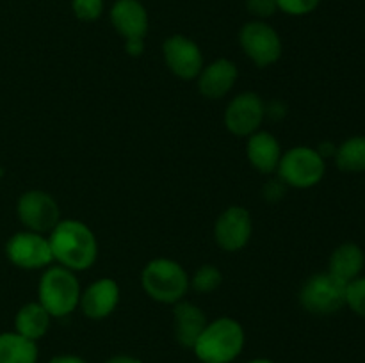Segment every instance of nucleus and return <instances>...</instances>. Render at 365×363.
Wrapping results in <instances>:
<instances>
[{
	"instance_id": "nucleus-25",
	"label": "nucleus",
	"mask_w": 365,
	"mask_h": 363,
	"mask_svg": "<svg viewBox=\"0 0 365 363\" xmlns=\"http://www.w3.org/2000/svg\"><path fill=\"white\" fill-rule=\"evenodd\" d=\"M278 9L284 11L285 14L291 16H305V14L312 13L321 0H277Z\"/></svg>"
},
{
	"instance_id": "nucleus-24",
	"label": "nucleus",
	"mask_w": 365,
	"mask_h": 363,
	"mask_svg": "<svg viewBox=\"0 0 365 363\" xmlns=\"http://www.w3.org/2000/svg\"><path fill=\"white\" fill-rule=\"evenodd\" d=\"M71 7L81 21H95L103 13V0H73Z\"/></svg>"
},
{
	"instance_id": "nucleus-15",
	"label": "nucleus",
	"mask_w": 365,
	"mask_h": 363,
	"mask_svg": "<svg viewBox=\"0 0 365 363\" xmlns=\"http://www.w3.org/2000/svg\"><path fill=\"white\" fill-rule=\"evenodd\" d=\"M239 77L234 60L216 59L202 68L198 78V89L205 98L220 100L232 91Z\"/></svg>"
},
{
	"instance_id": "nucleus-17",
	"label": "nucleus",
	"mask_w": 365,
	"mask_h": 363,
	"mask_svg": "<svg viewBox=\"0 0 365 363\" xmlns=\"http://www.w3.org/2000/svg\"><path fill=\"white\" fill-rule=\"evenodd\" d=\"M282 146L271 132L259 130L246 141V157L259 173H274L282 159Z\"/></svg>"
},
{
	"instance_id": "nucleus-8",
	"label": "nucleus",
	"mask_w": 365,
	"mask_h": 363,
	"mask_svg": "<svg viewBox=\"0 0 365 363\" xmlns=\"http://www.w3.org/2000/svg\"><path fill=\"white\" fill-rule=\"evenodd\" d=\"M16 214L25 230L50 233L61 221V210L53 196L45 191H27L20 196Z\"/></svg>"
},
{
	"instance_id": "nucleus-19",
	"label": "nucleus",
	"mask_w": 365,
	"mask_h": 363,
	"mask_svg": "<svg viewBox=\"0 0 365 363\" xmlns=\"http://www.w3.org/2000/svg\"><path fill=\"white\" fill-rule=\"evenodd\" d=\"M50 322H52V315L38 301L24 305L18 310L16 317H14L16 333L34 342L45 337L50 327Z\"/></svg>"
},
{
	"instance_id": "nucleus-4",
	"label": "nucleus",
	"mask_w": 365,
	"mask_h": 363,
	"mask_svg": "<svg viewBox=\"0 0 365 363\" xmlns=\"http://www.w3.org/2000/svg\"><path fill=\"white\" fill-rule=\"evenodd\" d=\"M143 290L150 299L164 305L182 301L189 290V276L184 267L171 258H153L141 273Z\"/></svg>"
},
{
	"instance_id": "nucleus-5",
	"label": "nucleus",
	"mask_w": 365,
	"mask_h": 363,
	"mask_svg": "<svg viewBox=\"0 0 365 363\" xmlns=\"http://www.w3.org/2000/svg\"><path fill=\"white\" fill-rule=\"evenodd\" d=\"M327 171L324 159L316 148L296 146L282 153L277 173L289 187L310 189L319 184Z\"/></svg>"
},
{
	"instance_id": "nucleus-14",
	"label": "nucleus",
	"mask_w": 365,
	"mask_h": 363,
	"mask_svg": "<svg viewBox=\"0 0 365 363\" xmlns=\"http://www.w3.org/2000/svg\"><path fill=\"white\" fill-rule=\"evenodd\" d=\"M110 23L127 39H145L148 32V13L139 0H116L110 9Z\"/></svg>"
},
{
	"instance_id": "nucleus-20",
	"label": "nucleus",
	"mask_w": 365,
	"mask_h": 363,
	"mask_svg": "<svg viewBox=\"0 0 365 363\" xmlns=\"http://www.w3.org/2000/svg\"><path fill=\"white\" fill-rule=\"evenodd\" d=\"M34 340L14 333H0V363H38Z\"/></svg>"
},
{
	"instance_id": "nucleus-7",
	"label": "nucleus",
	"mask_w": 365,
	"mask_h": 363,
	"mask_svg": "<svg viewBox=\"0 0 365 363\" xmlns=\"http://www.w3.org/2000/svg\"><path fill=\"white\" fill-rule=\"evenodd\" d=\"M239 43L253 64L267 68L282 57V39L278 32L264 20H252L239 32Z\"/></svg>"
},
{
	"instance_id": "nucleus-10",
	"label": "nucleus",
	"mask_w": 365,
	"mask_h": 363,
	"mask_svg": "<svg viewBox=\"0 0 365 363\" xmlns=\"http://www.w3.org/2000/svg\"><path fill=\"white\" fill-rule=\"evenodd\" d=\"M6 255L11 263L20 269H45L53 262L48 237L36 231H18L7 241Z\"/></svg>"
},
{
	"instance_id": "nucleus-26",
	"label": "nucleus",
	"mask_w": 365,
	"mask_h": 363,
	"mask_svg": "<svg viewBox=\"0 0 365 363\" xmlns=\"http://www.w3.org/2000/svg\"><path fill=\"white\" fill-rule=\"evenodd\" d=\"M246 9L257 20H266L278 11L277 0H246Z\"/></svg>"
},
{
	"instance_id": "nucleus-27",
	"label": "nucleus",
	"mask_w": 365,
	"mask_h": 363,
	"mask_svg": "<svg viewBox=\"0 0 365 363\" xmlns=\"http://www.w3.org/2000/svg\"><path fill=\"white\" fill-rule=\"evenodd\" d=\"M125 50L128 52V56L138 57L145 52V39H127L125 41Z\"/></svg>"
},
{
	"instance_id": "nucleus-11",
	"label": "nucleus",
	"mask_w": 365,
	"mask_h": 363,
	"mask_svg": "<svg viewBox=\"0 0 365 363\" xmlns=\"http://www.w3.org/2000/svg\"><path fill=\"white\" fill-rule=\"evenodd\" d=\"M163 57L168 70L182 80H192L200 75L203 64V53L191 38L182 34L170 36L163 45Z\"/></svg>"
},
{
	"instance_id": "nucleus-16",
	"label": "nucleus",
	"mask_w": 365,
	"mask_h": 363,
	"mask_svg": "<svg viewBox=\"0 0 365 363\" xmlns=\"http://www.w3.org/2000/svg\"><path fill=\"white\" fill-rule=\"evenodd\" d=\"M207 317L200 306L189 301H178L173 305V330L178 344L185 349L195 347L196 340L207 326Z\"/></svg>"
},
{
	"instance_id": "nucleus-1",
	"label": "nucleus",
	"mask_w": 365,
	"mask_h": 363,
	"mask_svg": "<svg viewBox=\"0 0 365 363\" xmlns=\"http://www.w3.org/2000/svg\"><path fill=\"white\" fill-rule=\"evenodd\" d=\"M53 262L66 269L86 270L98 258V241L86 223L61 219L48 235Z\"/></svg>"
},
{
	"instance_id": "nucleus-3",
	"label": "nucleus",
	"mask_w": 365,
	"mask_h": 363,
	"mask_svg": "<svg viewBox=\"0 0 365 363\" xmlns=\"http://www.w3.org/2000/svg\"><path fill=\"white\" fill-rule=\"evenodd\" d=\"M81 283L75 273L63 265L46 267L38 285V302L52 319H63L73 313L81 302Z\"/></svg>"
},
{
	"instance_id": "nucleus-30",
	"label": "nucleus",
	"mask_w": 365,
	"mask_h": 363,
	"mask_svg": "<svg viewBox=\"0 0 365 363\" xmlns=\"http://www.w3.org/2000/svg\"><path fill=\"white\" fill-rule=\"evenodd\" d=\"M248 363H274V362H271V359H267V358H255Z\"/></svg>"
},
{
	"instance_id": "nucleus-2",
	"label": "nucleus",
	"mask_w": 365,
	"mask_h": 363,
	"mask_svg": "<svg viewBox=\"0 0 365 363\" xmlns=\"http://www.w3.org/2000/svg\"><path fill=\"white\" fill-rule=\"evenodd\" d=\"M245 347V330L232 317H220L207 322L196 340L195 354L202 363H232Z\"/></svg>"
},
{
	"instance_id": "nucleus-9",
	"label": "nucleus",
	"mask_w": 365,
	"mask_h": 363,
	"mask_svg": "<svg viewBox=\"0 0 365 363\" xmlns=\"http://www.w3.org/2000/svg\"><path fill=\"white\" fill-rule=\"evenodd\" d=\"M267 105L257 93L245 91L234 96L225 110V127L237 137H250L260 130Z\"/></svg>"
},
{
	"instance_id": "nucleus-13",
	"label": "nucleus",
	"mask_w": 365,
	"mask_h": 363,
	"mask_svg": "<svg viewBox=\"0 0 365 363\" xmlns=\"http://www.w3.org/2000/svg\"><path fill=\"white\" fill-rule=\"evenodd\" d=\"M120 302V287L113 278H100L82 290L78 308L86 317L102 320L116 310Z\"/></svg>"
},
{
	"instance_id": "nucleus-6",
	"label": "nucleus",
	"mask_w": 365,
	"mask_h": 363,
	"mask_svg": "<svg viewBox=\"0 0 365 363\" xmlns=\"http://www.w3.org/2000/svg\"><path fill=\"white\" fill-rule=\"evenodd\" d=\"M346 285L330 273H317L303 283L299 302L314 315H331L346 306Z\"/></svg>"
},
{
	"instance_id": "nucleus-21",
	"label": "nucleus",
	"mask_w": 365,
	"mask_h": 363,
	"mask_svg": "<svg viewBox=\"0 0 365 363\" xmlns=\"http://www.w3.org/2000/svg\"><path fill=\"white\" fill-rule=\"evenodd\" d=\"M334 159L341 171L362 173L365 171V135H355L341 142Z\"/></svg>"
},
{
	"instance_id": "nucleus-29",
	"label": "nucleus",
	"mask_w": 365,
	"mask_h": 363,
	"mask_svg": "<svg viewBox=\"0 0 365 363\" xmlns=\"http://www.w3.org/2000/svg\"><path fill=\"white\" fill-rule=\"evenodd\" d=\"M106 363H143V362L139 358H134V356L118 354V356H113V358L107 359Z\"/></svg>"
},
{
	"instance_id": "nucleus-28",
	"label": "nucleus",
	"mask_w": 365,
	"mask_h": 363,
	"mask_svg": "<svg viewBox=\"0 0 365 363\" xmlns=\"http://www.w3.org/2000/svg\"><path fill=\"white\" fill-rule=\"evenodd\" d=\"M48 363H88L84 358L81 356H75V354H59V356H53Z\"/></svg>"
},
{
	"instance_id": "nucleus-18",
	"label": "nucleus",
	"mask_w": 365,
	"mask_h": 363,
	"mask_svg": "<svg viewBox=\"0 0 365 363\" xmlns=\"http://www.w3.org/2000/svg\"><path fill=\"white\" fill-rule=\"evenodd\" d=\"M365 265V255L362 248L353 242H346L335 248L328 262V273L334 274L337 280L349 283L360 276Z\"/></svg>"
},
{
	"instance_id": "nucleus-22",
	"label": "nucleus",
	"mask_w": 365,
	"mask_h": 363,
	"mask_svg": "<svg viewBox=\"0 0 365 363\" xmlns=\"http://www.w3.org/2000/svg\"><path fill=\"white\" fill-rule=\"evenodd\" d=\"M221 283H223V273L210 263L202 265L189 278V288L200 292V294H210V292L217 290Z\"/></svg>"
},
{
	"instance_id": "nucleus-23",
	"label": "nucleus",
	"mask_w": 365,
	"mask_h": 363,
	"mask_svg": "<svg viewBox=\"0 0 365 363\" xmlns=\"http://www.w3.org/2000/svg\"><path fill=\"white\" fill-rule=\"evenodd\" d=\"M346 306L356 315L365 317V276L355 278L346 285Z\"/></svg>"
},
{
	"instance_id": "nucleus-12",
	"label": "nucleus",
	"mask_w": 365,
	"mask_h": 363,
	"mask_svg": "<svg viewBox=\"0 0 365 363\" xmlns=\"http://www.w3.org/2000/svg\"><path fill=\"white\" fill-rule=\"evenodd\" d=\"M253 233V219L245 206L223 210L214 224V238L223 251L234 253L245 248Z\"/></svg>"
}]
</instances>
